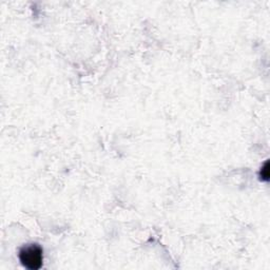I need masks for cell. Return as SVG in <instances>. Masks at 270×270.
I'll use <instances>...</instances> for the list:
<instances>
[{"label":"cell","mask_w":270,"mask_h":270,"mask_svg":"<svg viewBox=\"0 0 270 270\" xmlns=\"http://www.w3.org/2000/svg\"><path fill=\"white\" fill-rule=\"evenodd\" d=\"M19 261L26 268L37 270L42 266L44 250L37 244H31L23 247L19 251Z\"/></svg>","instance_id":"1"},{"label":"cell","mask_w":270,"mask_h":270,"mask_svg":"<svg viewBox=\"0 0 270 270\" xmlns=\"http://www.w3.org/2000/svg\"><path fill=\"white\" fill-rule=\"evenodd\" d=\"M260 176L263 181H265V182L269 181V162H266L264 166L261 168Z\"/></svg>","instance_id":"2"}]
</instances>
